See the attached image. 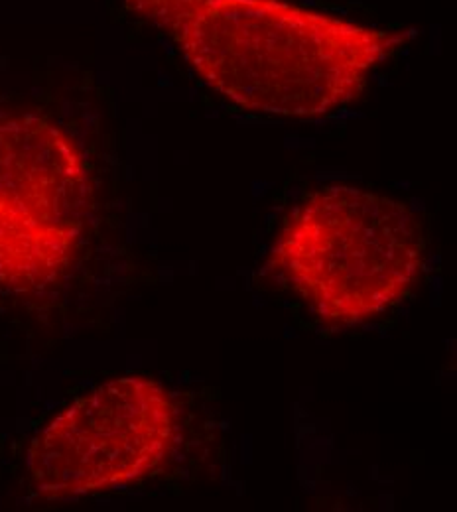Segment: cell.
<instances>
[{"label":"cell","instance_id":"7a4b0ae2","mask_svg":"<svg viewBox=\"0 0 457 512\" xmlns=\"http://www.w3.org/2000/svg\"><path fill=\"white\" fill-rule=\"evenodd\" d=\"M422 251L420 225L404 203L355 186H329L286 221L270 268L318 318L355 325L408 294Z\"/></svg>","mask_w":457,"mask_h":512},{"label":"cell","instance_id":"3957f363","mask_svg":"<svg viewBox=\"0 0 457 512\" xmlns=\"http://www.w3.org/2000/svg\"><path fill=\"white\" fill-rule=\"evenodd\" d=\"M93 205L87 162L44 115L0 113V288L56 284L81 249Z\"/></svg>","mask_w":457,"mask_h":512},{"label":"cell","instance_id":"277c9868","mask_svg":"<svg viewBox=\"0 0 457 512\" xmlns=\"http://www.w3.org/2000/svg\"><path fill=\"white\" fill-rule=\"evenodd\" d=\"M178 408L154 379L99 384L58 414L28 449V479L48 501L132 485L156 471L176 444Z\"/></svg>","mask_w":457,"mask_h":512},{"label":"cell","instance_id":"6da1fadb","mask_svg":"<svg viewBox=\"0 0 457 512\" xmlns=\"http://www.w3.org/2000/svg\"><path fill=\"white\" fill-rule=\"evenodd\" d=\"M233 105L312 119L355 101L410 40L286 0H127Z\"/></svg>","mask_w":457,"mask_h":512}]
</instances>
